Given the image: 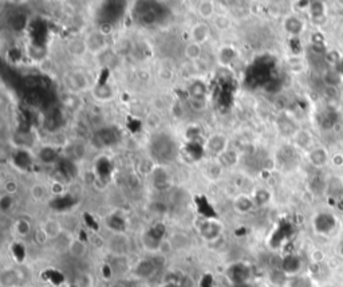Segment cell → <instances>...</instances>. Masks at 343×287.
<instances>
[{"label":"cell","instance_id":"cell-21","mask_svg":"<svg viewBox=\"0 0 343 287\" xmlns=\"http://www.w3.org/2000/svg\"><path fill=\"white\" fill-rule=\"evenodd\" d=\"M213 19L214 24L217 26L219 30H225L229 26V20L227 19V16H224V15H217V16H214Z\"/></svg>","mask_w":343,"mask_h":287},{"label":"cell","instance_id":"cell-13","mask_svg":"<svg viewBox=\"0 0 343 287\" xmlns=\"http://www.w3.org/2000/svg\"><path fill=\"white\" fill-rule=\"evenodd\" d=\"M15 229L18 232V235L20 236H27L31 234V224L30 221L26 220V219H20V220L16 221Z\"/></svg>","mask_w":343,"mask_h":287},{"label":"cell","instance_id":"cell-14","mask_svg":"<svg viewBox=\"0 0 343 287\" xmlns=\"http://www.w3.org/2000/svg\"><path fill=\"white\" fill-rule=\"evenodd\" d=\"M191 97L192 98H205V86L201 83V82H195L192 86H191Z\"/></svg>","mask_w":343,"mask_h":287},{"label":"cell","instance_id":"cell-9","mask_svg":"<svg viewBox=\"0 0 343 287\" xmlns=\"http://www.w3.org/2000/svg\"><path fill=\"white\" fill-rule=\"evenodd\" d=\"M192 37L195 43L201 44L203 42L207 41L208 37H209V30H208L207 26H204V24H197L192 30Z\"/></svg>","mask_w":343,"mask_h":287},{"label":"cell","instance_id":"cell-24","mask_svg":"<svg viewBox=\"0 0 343 287\" xmlns=\"http://www.w3.org/2000/svg\"><path fill=\"white\" fill-rule=\"evenodd\" d=\"M264 193V191H259L258 193H256V203L258 204H264V203L268 202V195H263Z\"/></svg>","mask_w":343,"mask_h":287},{"label":"cell","instance_id":"cell-22","mask_svg":"<svg viewBox=\"0 0 343 287\" xmlns=\"http://www.w3.org/2000/svg\"><path fill=\"white\" fill-rule=\"evenodd\" d=\"M31 195L35 200H41L43 196H45V187H42V185H34L31 188Z\"/></svg>","mask_w":343,"mask_h":287},{"label":"cell","instance_id":"cell-3","mask_svg":"<svg viewBox=\"0 0 343 287\" xmlns=\"http://www.w3.org/2000/svg\"><path fill=\"white\" fill-rule=\"evenodd\" d=\"M334 225H335V219L330 214L318 215L315 219V228L322 234H327V231L334 228Z\"/></svg>","mask_w":343,"mask_h":287},{"label":"cell","instance_id":"cell-11","mask_svg":"<svg viewBox=\"0 0 343 287\" xmlns=\"http://www.w3.org/2000/svg\"><path fill=\"white\" fill-rule=\"evenodd\" d=\"M96 140H98L100 145H110V144L115 142L117 137H115L114 134H113V132L109 129V130H102L98 136L96 134Z\"/></svg>","mask_w":343,"mask_h":287},{"label":"cell","instance_id":"cell-23","mask_svg":"<svg viewBox=\"0 0 343 287\" xmlns=\"http://www.w3.org/2000/svg\"><path fill=\"white\" fill-rule=\"evenodd\" d=\"M0 207H2V211H3V212H7V211L12 207L11 196H3V197H2V202H0Z\"/></svg>","mask_w":343,"mask_h":287},{"label":"cell","instance_id":"cell-7","mask_svg":"<svg viewBox=\"0 0 343 287\" xmlns=\"http://www.w3.org/2000/svg\"><path fill=\"white\" fill-rule=\"evenodd\" d=\"M69 251L70 254L74 256V258H83L86 254H87V246H86L85 242H82L79 239L73 240L69 246Z\"/></svg>","mask_w":343,"mask_h":287},{"label":"cell","instance_id":"cell-20","mask_svg":"<svg viewBox=\"0 0 343 287\" xmlns=\"http://www.w3.org/2000/svg\"><path fill=\"white\" fill-rule=\"evenodd\" d=\"M77 287H92V278L89 274H82L77 279Z\"/></svg>","mask_w":343,"mask_h":287},{"label":"cell","instance_id":"cell-19","mask_svg":"<svg viewBox=\"0 0 343 287\" xmlns=\"http://www.w3.org/2000/svg\"><path fill=\"white\" fill-rule=\"evenodd\" d=\"M286 27L290 33L292 34H298L299 31H302V22H299L298 19L295 18H290L286 22Z\"/></svg>","mask_w":343,"mask_h":287},{"label":"cell","instance_id":"cell-18","mask_svg":"<svg viewBox=\"0 0 343 287\" xmlns=\"http://www.w3.org/2000/svg\"><path fill=\"white\" fill-rule=\"evenodd\" d=\"M199 12L203 18H207V19L213 18V14H214L213 4L209 3V2H204V3H201V6L199 7Z\"/></svg>","mask_w":343,"mask_h":287},{"label":"cell","instance_id":"cell-15","mask_svg":"<svg viewBox=\"0 0 343 287\" xmlns=\"http://www.w3.org/2000/svg\"><path fill=\"white\" fill-rule=\"evenodd\" d=\"M153 270H154V265H153L150 261H145L142 262L141 265H138V267H137V274L141 276H149L153 273Z\"/></svg>","mask_w":343,"mask_h":287},{"label":"cell","instance_id":"cell-12","mask_svg":"<svg viewBox=\"0 0 343 287\" xmlns=\"http://www.w3.org/2000/svg\"><path fill=\"white\" fill-rule=\"evenodd\" d=\"M252 202L248 197H245V196H240L239 199L235 202V208H236L239 212H241V214H245V212H248V211L252 210Z\"/></svg>","mask_w":343,"mask_h":287},{"label":"cell","instance_id":"cell-26","mask_svg":"<svg viewBox=\"0 0 343 287\" xmlns=\"http://www.w3.org/2000/svg\"><path fill=\"white\" fill-rule=\"evenodd\" d=\"M233 287H252L250 283H245V284H239V286H233Z\"/></svg>","mask_w":343,"mask_h":287},{"label":"cell","instance_id":"cell-10","mask_svg":"<svg viewBox=\"0 0 343 287\" xmlns=\"http://www.w3.org/2000/svg\"><path fill=\"white\" fill-rule=\"evenodd\" d=\"M19 279H20V276L15 270H8L2 274V283L6 287H14L15 284H18Z\"/></svg>","mask_w":343,"mask_h":287},{"label":"cell","instance_id":"cell-2","mask_svg":"<svg viewBox=\"0 0 343 287\" xmlns=\"http://www.w3.org/2000/svg\"><path fill=\"white\" fill-rule=\"evenodd\" d=\"M199 232L204 240L214 242L222 236L223 225L216 220H205L200 224Z\"/></svg>","mask_w":343,"mask_h":287},{"label":"cell","instance_id":"cell-5","mask_svg":"<svg viewBox=\"0 0 343 287\" xmlns=\"http://www.w3.org/2000/svg\"><path fill=\"white\" fill-rule=\"evenodd\" d=\"M110 247L115 254H125L126 251L129 250V240L126 239L123 234H115L114 238L110 240Z\"/></svg>","mask_w":343,"mask_h":287},{"label":"cell","instance_id":"cell-25","mask_svg":"<svg viewBox=\"0 0 343 287\" xmlns=\"http://www.w3.org/2000/svg\"><path fill=\"white\" fill-rule=\"evenodd\" d=\"M16 189H18V185H16V183H8L7 184V191L11 192V193H14V192H16Z\"/></svg>","mask_w":343,"mask_h":287},{"label":"cell","instance_id":"cell-17","mask_svg":"<svg viewBox=\"0 0 343 287\" xmlns=\"http://www.w3.org/2000/svg\"><path fill=\"white\" fill-rule=\"evenodd\" d=\"M310 158L315 165H323L326 160H327V155H326L323 149H317V151H314L311 153Z\"/></svg>","mask_w":343,"mask_h":287},{"label":"cell","instance_id":"cell-1","mask_svg":"<svg viewBox=\"0 0 343 287\" xmlns=\"http://www.w3.org/2000/svg\"><path fill=\"white\" fill-rule=\"evenodd\" d=\"M251 276V270L245 263H233L232 266H229L227 270V278L233 286H239V284L248 283V279Z\"/></svg>","mask_w":343,"mask_h":287},{"label":"cell","instance_id":"cell-8","mask_svg":"<svg viewBox=\"0 0 343 287\" xmlns=\"http://www.w3.org/2000/svg\"><path fill=\"white\" fill-rule=\"evenodd\" d=\"M300 269V261L299 258L291 255L283 261V271L286 274H296Z\"/></svg>","mask_w":343,"mask_h":287},{"label":"cell","instance_id":"cell-6","mask_svg":"<svg viewBox=\"0 0 343 287\" xmlns=\"http://www.w3.org/2000/svg\"><path fill=\"white\" fill-rule=\"evenodd\" d=\"M41 228L45 231V234L47 235L48 240L56 239V238H58V236L62 234V225H60V223H59V221H56V220H52V219H50V220H46Z\"/></svg>","mask_w":343,"mask_h":287},{"label":"cell","instance_id":"cell-4","mask_svg":"<svg viewBox=\"0 0 343 287\" xmlns=\"http://www.w3.org/2000/svg\"><path fill=\"white\" fill-rule=\"evenodd\" d=\"M137 18H138V22H141V24H144V26H153L159 20V14L154 11V8L151 7L141 8L138 15H137Z\"/></svg>","mask_w":343,"mask_h":287},{"label":"cell","instance_id":"cell-16","mask_svg":"<svg viewBox=\"0 0 343 287\" xmlns=\"http://www.w3.org/2000/svg\"><path fill=\"white\" fill-rule=\"evenodd\" d=\"M185 54L189 59H199L201 56V46L199 43H191L185 50Z\"/></svg>","mask_w":343,"mask_h":287}]
</instances>
